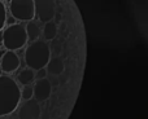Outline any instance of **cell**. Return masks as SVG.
<instances>
[{"mask_svg":"<svg viewBox=\"0 0 148 119\" xmlns=\"http://www.w3.org/2000/svg\"><path fill=\"white\" fill-rule=\"evenodd\" d=\"M25 30H26V34H27V40L30 41H34L36 39H39L42 34V30L39 27V25L34 21H29L25 26Z\"/></svg>","mask_w":148,"mask_h":119,"instance_id":"11","label":"cell"},{"mask_svg":"<svg viewBox=\"0 0 148 119\" xmlns=\"http://www.w3.org/2000/svg\"><path fill=\"white\" fill-rule=\"evenodd\" d=\"M40 117V106L35 99L26 100V102L20 107L18 118L20 119H38Z\"/></svg>","mask_w":148,"mask_h":119,"instance_id":"8","label":"cell"},{"mask_svg":"<svg viewBox=\"0 0 148 119\" xmlns=\"http://www.w3.org/2000/svg\"><path fill=\"white\" fill-rule=\"evenodd\" d=\"M51 57L52 49L49 44L46 40H40V39L31 41L26 48L25 53H23L26 66L34 71L39 70L42 67H46Z\"/></svg>","mask_w":148,"mask_h":119,"instance_id":"2","label":"cell"},{"mask_svg":"<svg viewBox=\"0 0 148 119\" xmlns=\"http://www.w3.org/2000/svg\"><path fill=\"white\" fill-rule=\"evenodd\" d=\"M65 61L62 60L61 56H55V57H51V60L48 61L46 66V70L49 75H53V76H59L61 74H64L65 71Z\"/></svg>","mask_w":148,"mask_h":119,"instance_id":"9","label":"cell"},{"mask_svg":"<svg viewBox=\"0 0 148 119\" xmlns=\"http://www.w3.org/2000/svg\"><path fill=\"white\" fill-rule=\"evenodd\" d=\"M42 34H43L44 40L51 41L55 40L57 36V22L53 20L48 21V22L43 23V29H42Z\"/></svg>","mask_w":148,"mask_h":119,"instance_id":"10","label":"cell"},{"mask_svg":"<svg viewBox=\"0 0 148 119\" xmlns=\"http://www.w3.org/2000/svg\"><path fill=\"white\" fill-rule=\"evenodd\" d=\"M1 74H3V70H1V69H0V75H1Z\"/></svg>","mask_w":148,"mask_h":119,"instance_id":"17","label":"cell"},{"mask_svg":"<svg viewBox=\"0 0 148 119\" xmlns=\"http://www.w3.org/2000/svg\"><path fill=\"white\" fill-rule=\"evenodd\" d=\"M20 67V57L14 51H7L0 58V69L3 73L10 74L14 73Z\"/></svg>","mask_w":148,"mask_h":119,"instance_id":"7","label":"cell"},{"mask_svg":"<svg viewBox=\"0 0 148 119\" xmlns=\"http://www.w3.org/2000/svg\"><path fill=\"white\" fill-rule=\"evenodd\" d=\"M21 101V89L9 75H0V117L16 110Z\"/></svg>","mask_w":148,"mask_h":119,"instance_id":"1","label":"cell"},{"mask_svg":"<svg viewBox=\"0 0 148 119\" xmlns=\"http://www.w3.org/2000/svg\"><path fill=\"white\" fill-rule=\"evenodd\" d=\"M33 97L36 101H46L52 93V84L47 78L36 79L35 84L33 86Z\"/></svg>","mask_w":148,"mask_h":119,"instance_id":"6","label":"cell"},{"mask_svg":"<svg viewBox=\"0 0 148 119\" xmlns=\"http://www.w3.org/2000/svg\"><path fill=\"white\" fill-rule=\"evenodd\" d=\"M34 7L39 22L46 23L56 17L57 8L55 0H34Z\"/></svg>","mask_w":148,"mask_h":119,"instance_id":"5","label":"cell"},{"mask_svg":"<svg viewBox=\"0 0 148 119\" xmlns=\"http://www.w3.org/2000/svg\"><path fill=\"white\" fill-rule=\"evenodd\" d=\"M47 70H46V67H42V69H39V70H36V73H35V78L36 79H43V78H47Z\"/></svg>","mask_w":148,"mask_h":119,"instance_id":"15","label":"cell"},{"mask_svg":"<svg viewBox=\"0 0 148 119\" xmlns=\"http://www.w3.org/2000/svg\"><path fill=\"white\" fill-rule=\"evenodd\" d=\"M27 43V34L25 25L22 23H12L5 30H3V46L7 51H18L23 48Z\"/></svg>","mask_w":148,"mask_h":119,"instance_id":"3","label":"cell"},{"mask_svg":"<svg viewBox=\"0 0 148 119\" xmlns=\"http://www.w3.org/2000/svg\"><path fill=\"white\" fill-rule=\"evenodd\" d=\"M5 23H7V10H5L4 3L0 0V30H3Z\"/></svg>","mask_w":148,"mask_h":119,"instance_id":"14","label":"cell"},{"mask_svg":"<svg viewBox=\"0 0 148 119\" xmlns=\"http://www.w3.org/2000/svg\"><path fill=\"white\" fill-rule=\"evenodd\" d=\"M33 86H29V84H26V86H23V88L21 89V99H23L26 101V100H30L33 99Z\"/></svg>","mask_w":148,"mask_h":119,"instance_id":"13","label":"cell"},{"mask_svg":"<svg viewBox=\"0 0 148 119\" xmlns=\"http://www.w3.org/2000/svg\"><path fill=\"white\" fill-rule=\"evenodd\" d=\"M0 44H3V30H0Z\"/></svg>","mask_w":148,"mask_h":119,"instance_id":"16","label":"cell"},{"mask_svg":"<svg viewBox=\"0 0 148 119\" xmlns=\"http://www.w3.org/2000/svg\"><path fill=\"white\" fill-rule=\"evenodd\" d=\"M34 79H35V73H34V70H31L30 67L21 70L20 73H18V75H17V80H18V83L22 84V86L30 84L31 82L34 80Z\"/></svg>","mask_w":148,"mask_h":119,"instance_id":"12","label":"cell"},{"mask_svg":"<svg viewBox=\"0 0 148 119\" xmlns=\"http://www.w3.org/2000/svg\"><path fill=\"white\" fill-rule=\"evenodd\" d=\"M9 12L16 21L29 22L35 18L34 0H10Z\"/></svg>","mask_w":148,"mask_h":119,"instance_id":"4","label":"cell"}]
</instances>
